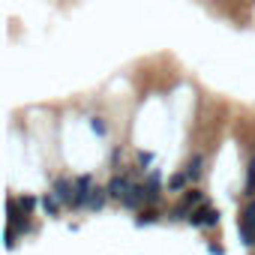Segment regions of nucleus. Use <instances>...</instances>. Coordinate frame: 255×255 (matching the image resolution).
<instances>
[{
	"instance_id": "nucleus-1",
	"label": "nucleus",
	"mask_w": 255,
	"mask_h": 255,
	"mask_svg": "<svg viewBox=\"0 0 255 255\" xmlns=\"http://www.w3.org/2000/svg\"><path fill=\"white\" fill-rule=\"evenodd\" d=\"M237 231H240V240H243L246 246L255 243V198L243 207V213H240V219H237Z\"/></svg>"
},
{
	"instance_id": "nucleus-2",
	"label": "nucleus",
	"mask_w": 255,
	"mask_h": 255,
	"mask_svg": "<svg viewBox=\"0 0 255 255\" xmlns=\"http://www.w3.org/2000/svg\"><path fill=\"white\" fill-rule=\"evenodd\" d=\"M186 222H189L192 228H213V225H219V210L210 207V204H198V207L189 213Z\"/></svg>"
},
{
	"instance_id": "nucleus-3",
	"label": "nucleus",
	"mask_w": 255,
	"mask_h": 255,
	"mask_svg": "<svg viewBox=\"0 0 255 255\" xmlns=\"http://www.w3.org/2000/svg\"><path fill=\"white\" fill-rule=\"evenodd\" d=\"M132 183H135V180L129 177V171H126V174H114V177L108 180V186H105V189H108V198L123 204V201H126V195L132 192Z\"/></svg>"
},
{
	"instance_id": "nucleus-4",
	"label": "nucleus",
	"mask_w": 255,
	"mask_h": 255,
	"mask_svg": "<svg viewBox=\"0 0 255 255\" xmlns=\"http://www.w3.org/2000/svg\"><path fill=\"white\" fill-rule=\"evenodd\" d=\"M51 192L57 195L60 204H75V177H54L51 180Z\"/></svg>"
},
{
	"instance_id": "nucleus-5",
	"label": "nucleus",
	"mask_w": 255,
	"mask_h": 255,
	"mask_svg": "<svg viewBox=\"0 0 255 255\" xmlns=\"http://www.w3.org/2000/svg\"><path fill=\"white\" fill-rule=\"evenodd\" d=\"M93 186H96L93 174H78V177H75V204H72V207H78V210L87 207V198H90Z\"/></svg>"
},
{
	"instance_id": "nucleus-6",
	"label": "nucleus",
	"mask_w": 255,
	"mask_h": 255,
	"mask_svg": "<svg viewBox=\"0 0 255 255\" xmlns=\"http://www.w3.org/2000/svg\"><path fill=\"white\" fill-rule=\"evenodd\" d=\"M141 183H144V195H147V204H156V201L162 198V174H159L156 168H150V171H147V177H144Z\"/></svg>"
},
{
	"instance_id": "nucleus-7",
	"label": "nucleus",
	"mask_w": 255,
	"mask_h": 255,
	"mask_svg": "<svg viewBox=\"0 0 255 255\" xmlns=\"http://www.w3.org/2000/svg\"><path fill=\"white\" fill-rule=\"evenodd\" d=\"M201 165H204V156H201V153H192V156L186 159V168H183V174L189 177V183H195V180L201 177Z\"/></svg>"
},
{
	"instance_id": "nucleus-8",
	"label": "nucleus",
	"mask_w": 255,
	"mask_h": 255,
	"mask_svg": "<svg viewBox=\"0 0 255 255\" xmlns=\"http://www.w3.org/2000/svg\"><path fill=\"white\" fill-rule=\"evenodd\" d=\"M105 201H108V189L105 186H93V192H90V198H87V207L84 210H102L105 207Z\"/></svg>"
},
{
	"instance_id": "nucleus-9",
	"label": "nucleus",
	"mask_w": 255,
	"mask_h": 255,
	"mask_svg": "<svg viewBox=\"0 0 255 255\" xmlns=\"http://www.w3.org/2000/svg\"><path fill=\"white\" fill-rule=\"evenodd\" d=\"M39 207L45 210V216H51V219H57L60 216V201H57V195L54 192H45L42 198H39Z\"/></svg>"
},
{
	"instance_id": "nucleus-10",
	"label": "nucleus",
	"mask_w": 255,
	"mask_h": 255,
	"mask_svg": "<svg viewBox=\"0 0 255 255\" xmlns=\"http://www.w3.org/2000/svg\"><path fill=\"white\" fill-rule=\"evenodd\" d=\"M180 204H183V207H186V210L192 213V210H195L198 204H204V192H201V189H189V192H183Z\"/></svg>"
},
{
	"instance_id": "nucleus-11",
	"label": "nucleus",
	"mask_w": 255,
	"mask_h": 255,
	"mask_svg": "<svg viewBox=\"0 0 255 255\" xmlns=\"http://www.w3.org/2000/svg\"><path fill=\"white\" fill-rule=\"evenodd\" d=\"M186 183H189V177H186L183 171H177V174H171V177H168V186H165V189H168V192H183V189H186Z\"/></svg>"
},
{
	"instance_id": "nucleus-12",
	"label": "nucleus",
	"mask_w": 255,
	"mask_h": 255,
	"mask_svg": "<svg viewBox=\"0 0 255 255\" xmlns=\"http://www.w3.org/2000/svg\"><path fill=\"white\" fill-rule=\"evenodd\" d=\"M159 216H162V213H159L156 207H144V210L135 216V225H138V228H141V225H150V222H156Z\"/></svg>"
},
{
	"instance_id": "nucleus-13",
	"label": "nucleus",
	"mask_w": 255,
	"mask_h": 255,
	"mask_svg": "<svg viewBox=\"0 0 255 255\" xmlns=\"http://www.w3.org/2000/svg\"><path fill=\"white\" fill-rule=\"evenodd\" d=\"M36 204H39V201H36L33 195H21V198H18V207H21V213H24V216H30V213L36 210Z\"/></svg>"
},
{
	"instance_id": "nucleus-14",
	"label": "nucleus",
	"mask_w": 255,
	"mask_h": 255,
	"mask_svg": "<svg viewBox=\"0 0 255 255\" xmlns=\"http://www.w3.org/2000/svg\"><path fill=\"white\" fill-rule=\"evenodd\" d=\"M243 189H246V195L255 192V156L249 159V177H246V186H243Z\"/></svg>"
},
{
	"instance_id": "nucleus-15",
	"label": "nucleus",
	"mask_w": 255,
	"mask_h": 255,
	"mask_svg": "<svg viewBox=\"0 0 255 255\" xmlns=\"http://www.w3.org/2000/svg\"><path fill=\"white\" fill-rule=\"evenodd\" d=\"M90 129H93L96 135H105V132H108V126H105L102 117H90Z\"/></svg>"
},
{
	"instance_id": "nucleus-16",
	"label": "nucleus",
	"mask_w": 255,
	"mask_h": 255,
	"mask_svg": "<svg viewBox=\"0 0 255 255\" xmlns=\"http://www.w3.org/2000/svg\"><path fill=\"white\" fill-rule=\"evenodd\" d=\"M150 165H153V153H144V150H141V153H138V168H141V171H144V168L150 171Z\"/></svg>"
},
{
	"instance_id": "nucleus-17",
	"label": "nucleus",
	"mask_w": 255,
	"mask_h": 255,
	"mask_svg": "<svg viewBox=\"0 0 255 255\" xmlns=\"http://www.w3.org/2000/svg\"><path fill=\"white\" fill-rule=\"evenodd\" d=\"M207 252H210V255H222V246H216V243H210V246H207Z\"/></svg>"
}]
</instances>
